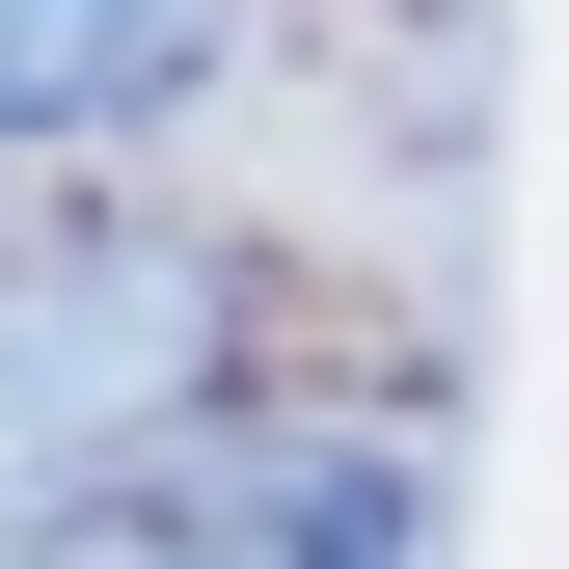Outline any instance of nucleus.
<instances>
[{
  "instance_id": "obj_1",
  "label": "nucleus",
  "mask_w": 569,
  "mask_h": 569,
  "mask_svg": "<svg viewBox=\"0 0 569 569\" xmlns=\"http://www.w3.org/2000/svg\"><path fill=\"white\" fill-rule=\"evenodd\" d=\"M136 569H435V488H407L380 435H163L109 488Z\"/></svg>"
},
{
  "instance_id": "obj_2",
  "label": "nucleus",
  "mask_w": 569,
  "mask_h": 569,
  "mask_svg": "<svg viewBox=\"0 0 569 569\" xmlns=\"http://www.w3.org/2000/svg\"><path fill=\"white\" fill-rule=\"evenodd\" d=\"M218 82V0H0V136H109Z\"/></svg>"
}]
</instances>
